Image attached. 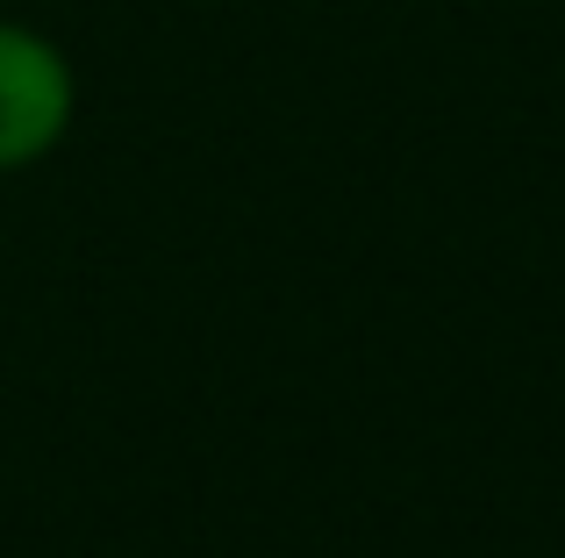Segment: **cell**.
Segmentation results:
<instances>
[{"mask_svg":"<svg viewBox=\"0 0 565 558\" xmlns=\"http://www.w3.org/2000/svg\"><path fill=\"white\" fill-rule=\"evenodd\" d=\"M65 108H72V79L57 65V51L22 36V29H0V165L36 158L65 129Z\"/></svg>","mask_w":565,"mask_h":558,"instance_id":"obj_1","label":"cell"}]
</instances>
